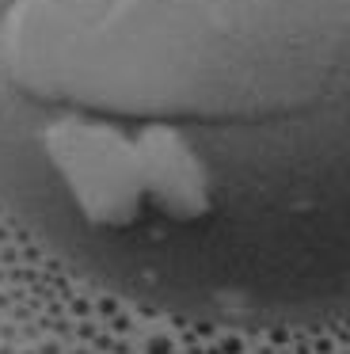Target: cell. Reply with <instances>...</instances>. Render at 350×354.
<instances>
[{
    "mask_svg": "<svg viewBox=\"0 0 350 354\" xmlns=\"http://www.w3.org/2000/svg\"><path fill=\"white\" fill-rule=\"evenodd\" d=\"M0 202L172 313L350 324V0H0Z\"/></svg>",
    "mask_w": 350,
    "mask_h": 354,
    "instance_id": "1",
    "label": "cell"
}]
</instances>
